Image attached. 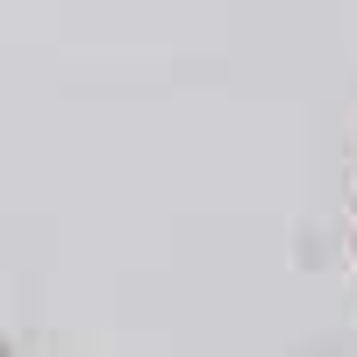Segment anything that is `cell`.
I'll use <instances>...</instances> for the list:
<instances>
[{"instance_id":"cell-1","label":"cell","mask_w":357,"mask_h":357,"mask_svg":"<svg viewBox=\"0 0 357 357\" xmlns=\"http://www.w3.org/2000/svg\"><path fill=\"white\" fill-rule=\"evenodd\" d=\"M0 357H15V350H8V336H0Z\"/></svg>"}]
</instances>
